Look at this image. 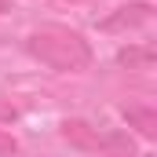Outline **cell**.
Returning a JSON list of instances; mask_svg holds the SVG:
<instances>
[{
    "label": "cell",
    "instance_id": "obj_1",
    "mask_svg": "<svg viewBox=\"0 0 157 157\" xmlns=\"http://www.w3.org/2000/svg\"><path fill=\"white\" fill-rule=\"evenodd\" d=\"M26 51L37 62H44L48 70H55V73H80V70L91 66L88 40L77 29H66V26H40V29H33L29 40H26Z\"/></svg>",
    "mask_w": 157,
    "mask_h": 157
},
{
    "label": "cell",
    "instance_id": "obj_2",
    "mask_svg": "<svg viewBox=\"0 0 157 157\" xmlns=\"http://www.w3.org/2000/svg\"><path fill=\"white\" fill-rule=\"evenodd\" d=\"M113 135L117 132H102V128H95L88 121H62V139L70 146H77V150H88V154H99V157L110 150Z\"/></svg>",
    "mask_w": 157,
    "mask_h": 157
},
{
    "label": "cell",
    "instance_id": "obj_3",
    "mask_svg": "<svg viewBox=\"0 0 157 157\" xmlns=\"http://www.w3.org/2000/svg\"><path fill=\"white\" fill-rule=\"evenodd\" d=\"M150 15H154V7H150L146 0H139V4L117 7V15L102 18V29H132V26H143V22H150Z\"/></svg>",
    "mask_w": 157,
    "mask_h": 157
},
{
    "label": "cell",
    "instance_id": "obj_4",
    "mask_svg": "<svg viewBox=\"0 0 157 157\" xmlns=\"http://www.w3.org/2000/svg\"><path fill=\"white\" fill-rule=\"evenodd\" d=\"M124 121L132 124V128H139V135H146V139H154L157 135V110L154 106H124Z\"/></svg>",
    "mask_w": 157,
    "mask_h": 157
},
{
    "label": "cell",
    "instance_id": "obj_5",
    "mask_svg": "<svg viewBox=\"0 0 157 157\" xmlns=\"http://www.w3.org/2000/svg\"><path fill=\"white\" fill-rule=\"evenodd\" d=\"M150 59H154L150 48H128V51H121V55H117V62H121V66H128V70H135V66H150Z\"/></svg>",
    "mask_w": 157,
    "mask_h": 157
},
{
    "label": "cell",
    "instance_id": "obj_6",
    "mask_svg": "<svg viewBox=\"0 0 157 157\" xmlns=\"http://www.w3.org/2000/svg\"><path fill=\"white\" fill-rule=\"evenodd\" d=\"M0 154H15V139H7V135H0Z\"/></svg>",
    "mask_w": 157,
    "mask_h": 157
},
{
    "label": "cell",
    "instance_id": "obj_7",
    "mask_svg": "<svg viewBox=\"0 0 157 157\" xmlns=\"http://www.w3.org/2000/svg\"><path fill=\"white\" fill-rule=\"evenodd\" d=\"M4 11H7V0H0V15H4Z\"/></svg>",
    "mask_w": 157,
    "mask_h": 157
}]
</instances>
